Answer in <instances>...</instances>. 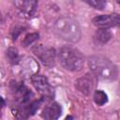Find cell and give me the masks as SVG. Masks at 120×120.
<instances>
[{
  "instance_id": "obj_12",
  "label": "cell",
  "mask_w": 120,
  "mask_h": 120,
  "mask_svg": "<svg viewBox=\"0 0 120 120\" xmlns=\"http://www.w3.org/2000/svg\"><path fill=\"white\" fill-rule=\"evenodd\" d=\"M112 38V33L108 28H98L94 36H93V40L96 45H105L110 39Z\"/></svg>"
},
{
  "instance_id": "obj_8",
  "label": "cell",
  "mask_w": 120,
  "mask_h": 120,
  "mask_svg": "<svg viewBox=\"0 0 120 120\" xmlns=\"http://www.w3.org/2000/svg\"><path fill=\"white\" fill-rule=\"evenodd\" d=\"M38 0H13L15 8L22 15L31 17L35 14Z\"/></svg>"
},
{
  "instance_id": "obj_2",
  "label": "cell",
  "mask_w": 120,
  "mask_h": 120,
  "mask_svg": "<svg viewBox=\"0 0 120 120\" xmlns=\"http://www.w3.org/2000/svg\"><path fill=\"white\" fill-rule=\"evenodd\" d=\"M53 30L59 38L67 42L76 43L82 38V31L78 22L68 16L58 18L54 22Z\"/></svg>"
},
{
  "instance_id": "obj_14",
  "label": "cell",
  "mask_w": 120,
  "mask_h": 120,
  "mask_svg": "<svg viewBox=\"0 0 120 120\" xmlns=\"http://www.w3.org/2000/svg\"><path fill=\"white\" fill-rule=\"evenodd\" d=\"M94 101L97 105L102 106L108 101V96L107 94L102 90H96L94 93Z\"/></svg>"
},
{
  "instance_id": "obj_6",
  "label": "cell",
  "mask_w": 120,
  "mask_h": 120,
  "mask_svg": "<svg viewBox=\"0 0 120 120\" xmlns=\"http://www.w3.org/2000/svg\"><path fill=\"white\" fill-rule=\"evenodd\" d=\"M92 22L98 28H111L115 27L120 22V17L117 13L112 14H103L93 18Z\"/></svg>"
},
{
  "instance_id": "obj_9",
  "label": "cell",
  "mask_w": 120,
  "mask_h": 120,
  "mask_svg": "<svg viewBox=\"0 0 120 120\" xmlns=\"http://www.w3.org/2000/svg\"><path fill=\"white\" fill-rule=\"evenodd\" d=\"M43 101H44V98H41L39 99L30 101L29 103L23 106H20L17 109V113L20 114V117L22 118H28L29 116H32L36 113V112L39 109Z\"/></svg>"
},
{
  "instance_id": "obj_16",
  "label": "cell",
  "mask_w": 120,
  "mask_h": 120,
  "mask_svg": "<svg viewBox=\"0 0 120 120\" xmlns=\"http://www.w3.org/2000/svg\"><path fill=\"white\" fill-rule=\"evenodd\" d=\"M81 1L86 3L87 5L91 6L94 8L99 9V10L103 9L106 7V4H107L106 0H81Z\"/></svg>"
},
{
  "instance_id": "obj_18",
  "label": "cell",
  "mask_w": 120,
  "mask_h": 120,
  "mask_svg": "<svg viewBox=\"0 0 120 120\" xmlns=\"http://www.w3.org/2000/svg\"><path fill=\"white\" fill-rule=\"evenodd\" d=\"M5 104H6V103H5V100H4V99H3V98L0 97V112H1L2 108L5 106Z\"/></svg>"
},
{
  "instance_id": "obj_17",
  "label": "cell",
  "mask_w": 120,
  "mask_h": 120,
  "mask_svg": "<svg viewBox=\"0 0 120 120\" xmlns=\"http://www.w3.org/2000/svg\"><path fill=\"white\" fill-rule=\"evenodd\" d=\"M24 27L23 26H21V25H16L15 27H13L12 29H11V37H12V39L13 40H15V39H17V38L24 31Z\"/></svg>"
},
{
  "instance_id": "obj_13",
  "label": "cell",
  "mask_w": 120,
  "mask_h": 120,
  "mask_svg": "<svg viewBox=\"0 0 120 120\" xmlns=\"http://www.w3.org/2000/svg\"><path fill=\"white\" fill-rule=\"evenodd\" d=\"M6 57L11 65H17L20 62V56L18 50L14 47H9L6 51Z\"/></svg>"
},
{
  "instance_id": "obj_5",
  "label": "cell",
  "mask_w": 120,
  "mask_h": 120,
  "mask_svg": "<svg viewBox=\"0 0 120 120\" xmlns=\"http://www.w3.org/2000/svg\"><path fill=\"white\" fill-rule=\"evenodd\" d=\"M33 52L39 58V60L47 67H52L55 60V50L51 47H46L43 45H36L32 49Z\"/></svg>"
},
{
  "instance_id": "obj_7",
  "label": "cell",
  "mask_w": 120,
  "mask_h": 120,
  "mask_svg": "<svg viewBox=\"0 0 120 120\" xmlns=\"http://www.w3.org/2000/svg\"><path fill=\"white\" fill-rule=\"evenodd\" d=\"M31 82L34 87L45 97H52V87L51 86L48 79L40 74H35L31 77Z\"/></svg>"
},
{
  "instance_id": "obj_15",
  "label": "cell",
  "mask_w": 120,
  "mask_h": 120,
  "mask_svg": "<svg viewBox=\"0 0 120 120\" xmlns=\"http://www.w3.org/2000/svg\"><path fill=\"white\" fill-rule=\"evenodd\" d=\"M39 38V35L38 33H30V34H27L24 38L22 39V44L23 47H27L31 44H33L34 42H36Z\"/></svg>"
},
{
  "instance_id": "obj_10",
  "label": "cell",
  "mask_w": 120,
  "mask_h": 120,
  "mask_svg": "<svg viewBox=\"0 0 120 120\" xmlns=\"http://www.w3.org/2000/svg\"><path fill=\"white\" fill-rule=\"evenodd\" d=\"M95 86V80L89 74H85L84 76L79 78L75 82V87L77 90L84 95H89L93 91Z\"/></svg>"
},
{
  "instance_id": "obj_11",
  "label": "cell",
  "mask_w": 120,
  "mask_h": 120,
  "mask_svg": "<svg viewBox=\"0 0 120 120\" xmlns=\"http://www.w3.org/2000/svg\"><path fill=\"white\" fill-rule=\"evenodd\" d=\"M62 113V108L57 102H52L48 104L41 112V117L47 120L58 119Z\"/></svg>"
},
{
  "instance_id": "obj_3",
  "label": "cell",
  "mask_w": 120,
  "mask_h": 120,
  "mask_svg": "<svg viewBox=\"0 0 120 120\" xmlns=\"http://www.w3.org/2000/svg\"><path fill=\"white\" fill-rule=\"evenodd\" d=\"M58 60L62 67L69 71H80L84 64L83 55L75 48L62 47L58 51Z\"/></svg>"
},
{
  "instance_id": "obj_1",
  "label": "cell",
  "mask_w": 120,
  "mask_h": 120,
  "mask_svg": "<svg viewBox=\"0 0 120 120\" xmlns=\"http://www.w3.org/2000/svg\"><path fill=\"white\" fill-rule=\"evenodd\" d=\"M88 67L91 72L100 80L115 81L118 77L117 66L104 56H90L88 58Z\"/></svg>"
},
{
  "instance_id": "obj_19",
  "label": "cell",
  "mask_w": 120,
  "mask_h": 120,
  "mask_svg": "<svg viewBox=\"0 0 120 120\" xmlns=\"http://www.w3.org/2000/svg\"><path fill=\"white\" fill-rule=\"evenodd\" d=\"M66 119H73V117L72 116H67Z\"/></svg>"
},
{
  "instance_id": "obj_4",
  "label": "cell",
  "mask_w": 120,
  "mask_h": 120,
  "mask_svg": "<svg viewBox=\"0 0 120 120\" xmlns=\"http://www.w3.org/2000/svg\"><path fill=\"white\" fill-rule=\"evenodd\" d=\"M9 87L15 100L18 102L20 106H23L29 103L31 101V98L34 97L33 93L22 82L12 81L9 84Z\"/></svg>"
}]
</instances>
